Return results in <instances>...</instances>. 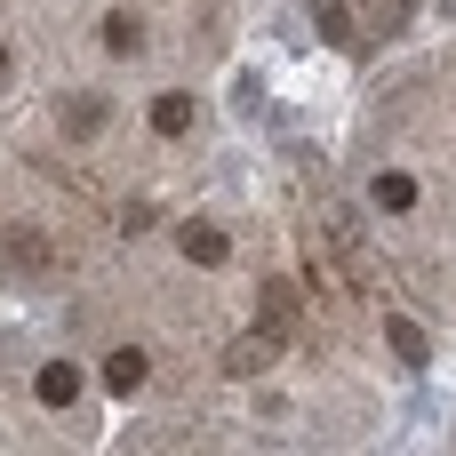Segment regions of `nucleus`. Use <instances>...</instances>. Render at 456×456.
<instances>
[{"label":"nucleus","instance_id":"nucleus-1","mask_svg":"<svg viewBox=\"0 0 456 456\" xmlns=\"http://www.w3.org/2000/svg\"><path fill=\"white\" fill-rule=\"evenodd\" d=\"M48 265H56L48 224H8V232H0V273H8V281H32V273H48Z\"/></svg>","mask_w":456,"mask_h":456},{"label":"nucleus","instance_id":"nucleus-2","mask_svg":"<svg viewBox=\"0 0 456 456\" xmlns=\"http://www.w3.org/2000/svg\"><path fill=\"white\" fill-rule=\"evenodd\" d=\"M256 321H265L273 337H297V329H305V297H297V281H265V289H256Z\"/></svg>","mask_w":456,"mask_h":456},{"label":"nucleus","instance_id":"nucleus-3","mask_svg":"<svg viewBox=\"0 0 456 456\" xmlns=\"http://www.w3.org/2000/svg\"><path fill=\"white\" fill-rule=\"evenodd\" d=\"M281 345H289V337H273V329L256 321V337H232V345H224V377H265V369L281 361Z\"/></svg>","mask_w":456,"mask_h":456},{"label":"nucleus","instance_id":"nucleus-4","mask_svg":"<svg viewBox=\"0 0 456 456\" xmlns=\"http://www.w3.org/2000/svg\"><path fill=\"white\" fill-rule=\"evenodd\" d=\"M176 248H184L192 265H232V240H224V224H208V216H184V224H176Z\"/></svg>","mask_w":456,"mask_h":456},{"label":"nucleus","instance_id":"nucleus-5","mask_svg":"<svg viewBox=\"0 0 456 456\" xmlns=\"http://www.w3.org/2000/svg\"><path fill=\"white\" fill-rule=\"evenodd\" d=\"M104 120H112L104 96H56V128H64V136H96Z\"/></svg>","mask_w":456,"mask_h":456},{"label":"nucleus","instance_id":"nucleus-6","mask_svg":"<svg viewBox=\"0 0 456 456\" xmlns=\"http://www.w3.org/2000/svg\"><path fill=\"white\" fill-rule=\"evenodd\" d=\"M136 385H144V353L136 345H112L104 353V393H136Z\"/></svg>","mask_w":456,"mask_h":456},{"label":"nucleus","instance_id":"nucleus-7","mask_svg":"<svg viewBox=\"0 0 456 456\" xmlns=\"http://www.w3.org/2000/svg\"><path fill=\"white\" fill-rule=\"evenodd\" d=\"M32 393H40L48 409H64V401H80V377H72V361H48V369L32 377Z\"/></svg>","mask_w":456,"mask_h":456},{"label":"nucleus","instance_id":"nucleus-8","mask_svg":"<svg viewBox=\"0 0 456 456\" xmlns=\"http://www.w3.org/2000/svg\"><path fill=\"white\" fill-rule=\"evenodd\" d=\"M313 16H321V32H329L337 48H361V32H353V0H313Z\"/></svg>","mask_w":456,"mask_h":456},{"label":"nucleus","instance_id":"nucleus-9","mask_svg":"<svg viewBox=\"0 0 456 456\" xmlns=\"http://www.w3.org/2000/svg\"><path fill=\"white\" fill-rule=\"evenodd\" d=\"M104 48H112V56H136V48H144V16H128V8L104 16Z\"/></svg>","mask_w":456,"mask_h":456},{"label":"nucleus","instance_id":"nucleus-10","mask_svg":"<svg viewBox=\"0 0 456 456\" xmlns=\"http://www.w3.org/2000/svg\"><path fill=\"white\" fill-rule=\"evenodd\" d=\"M152 128H160V136H184V128H192V96H184V88H176V96H152Z\"/></svg>","mask_w":456,"mask_h":456},{"label":"nucleus","instance_id":"nucleus-11","mask_svg":"<svg viewBox=\"0 0 456 456\" xmlns=\"http://www.w3.org/2000/svg\"><path fill=\"white\" fill-rule=\"evenodd\" d=\"M385 337H393V353H401V361H409V369H417V361H425V353H433V345H425V329H417V321H393V329H385Z\"/></svg>","mask_w":456,"mask_h":456},{"label":"nucleus","instance_id":"nucleus-12","mask_svg":"<svg viewBox=\"0 0 456 456\" xmlns=\"http://www.w3.org/2000/svg\"><path fill=\"white\" fill-rule=\"evenodd\" d=\"M377 208H393V216L417 208V184H409V176H377Z\"/></svg>","mask_w":456,"mask_h":456},{"label":"nucleus","instance_id":"nucleus-13","mask_svg":"<svg viewBox=\"0 0 456 456\" xmlns=\"http://www.w3.org/2000/svg\"><path fill=\"white\" fill-rule=\"evenodd\" d=\"M377 8H385V24H401V8H409V0H377Z\"/></svg>","mask_w":456,"mask_h":456},{"label":"nucleus","instance_id":"nucleus-14","mask_svg":"<svg viewBox=\"0 0 456 456\" xmlns=\"http://www.w3.org/2000/svg\"><path fill=\"white\" fill-rule=\"evenodd\" d=\"M0 88H8V48H0Z\"/></svg>","mask_w":456,"mask_h":456}]
</instances>
